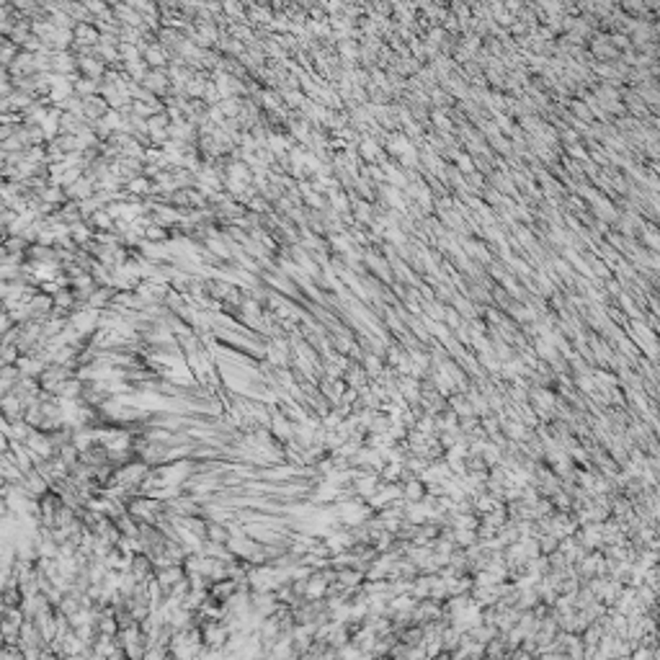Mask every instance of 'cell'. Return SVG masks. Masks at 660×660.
Returning a JSON list of instances; mask_svg holds the SVG:
<instances>
[{
    "label": "cell",
    "instance_id": "obj_1",
    "mask_svg": "<svg viewBox=\"0 0 660 660\" xmlns=\"http://www.w3.org/2000/svg\"><path fill=\"white\" fill-rule=\"evenodd\" d=\"M268 428H271V434H274L279 441H292V438H294V423H289V416L281 413V410H274V413H271Z\"/></svg>",
    "mask_w": 660,
    "mask_h": 660
},
{
    "label": "cell",
    "instance_id": "obj_2",
    "mask_svg": "<svg viewBox=\"0 0 660 660\" xmlns=\"http://www.w3.org/2000/svg\"><path fill=\"white\" fill-rule=\"evenodd\" d=\"M362 364H364V372H366V377H369V379H379L384 364H382V359H379L377 353H364Z\"/></svg>",
    "mask_w": 660,
    "mask_h": 660
}]
</instances>
